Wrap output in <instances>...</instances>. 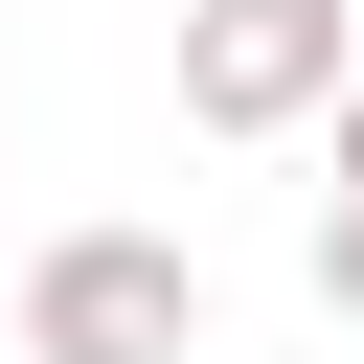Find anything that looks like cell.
Returning <instances> with one entry per match:
<instances>
[{
  "instance_id": "obj_2",
  "label": "cell",
  "mask_w": 364,
  "mask_h": 364,
  "mask_svg": "<svg viewBox=\"0 0 364 364\" xmlns=\"http://www.w3.org/2000/svg\"><path fill=\"white\" fill-rule=\"evenodd\" d=\"M364 68V0H182V136H318Z\"/></svg>"
},
{
  "instance_id": "obj_1",
  "label": "cell",
  "mask_w": 364,
  "mask_h": 364,
  "mask_svg": "<svg viewBox=\"0 0 364 364\" xmlns=\"http://www.w3.org/2000/svg\"><path fill=\"white\" fill-rule=\"evenodd\" d=\"M23 364H205V250L182 228H46L23 250Z\"/></svg>"
},
{
  "instance_id": "obj_3",
  "label": "cell",
  "mask_w": 364,
  "mask_h": 364,
  "mask_svg": "<svg viewBox=\"0 0 364 364\" xmlns=\"http://www.w3.org/2000/svg\"><path fill=\"white\" fill-rule=\"evenodd\" d=\"M318 296L364 318V182H318Z\"/></svg>"
},
{
  "instance_id": "obj_4",
  "label": "cell",
  "mask_w": 364,
  "mask_h": 364,
  "mask_svg": "<svg viewBox=\"0 0 364 364\" xmlns=\"http://www.w3.org/2000/svg\"><path fill=\"white\" fill-rule=\"evenodd\" d=\"M318 182H364V68H341V114H318Z\"/></svg>"
}]
</instances>
